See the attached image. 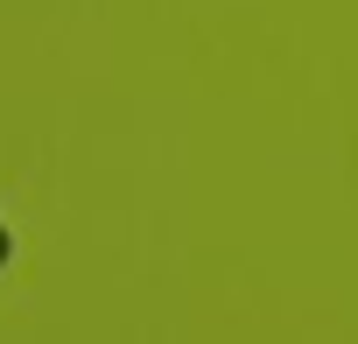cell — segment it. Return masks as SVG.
<instances>
[{
    "label": "cell",
    "mask_w": 358,
    "mask_h": 344,
    "mask_svg": "<svg viewBox=\"0 0 358 344\" xmlns=\"http://www.w3.org/2000/svg\"><path fill=\"white\" fill-rule=\"evenodd\" d=\"M8 253H15V239H8V225H0V274H8Z\"/></svg>",
    "instance_id": "6da1fadb"
}]
</instances>
